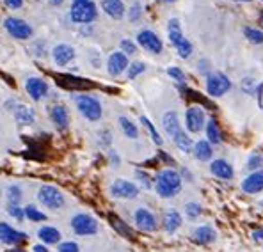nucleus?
I'll return each mask as SVG.
<instances>
[{"instance_id":"nucleus-1","label":"nucleus","mask_w":263,"mask_h":252,"mask_svg":"<svg viewBox=\"0 0 263 252\" xmlns=\"http://www.w3.org/2000/svg\"><path fill=\"white\" fill-rule=\"evenodd\" d=\"M181 174L176 172L175 169H164L157 174L153 181V187L157 190V193L164 199H171L176 193H180L181 190Z\"/></svg>"},{"instance_id":"nucleus-2","label":"nucleus","mask_w":263,"mask_h":252,"mask_svg":"<svg viewBox=\"0 0 263 252\" xmlns=\"http://www.w3.org/2000/svg\"><path fill=\"white\" fill-rule=\"evenodd\" d=\"M75 105L79 108V112L91 123H96L102 119L103 115V108L98 98L91 94H79L75 98Z\"/></svg>"},{"instance_id":"nucleus-3","label":"nucleus","mask_w":263,"mask_h":252,"mask_svg":"<svg viewBox=\"0 0 263 252\" xmlns=\"http://www.w3.org/2000/svg\"><path fill=\"white\" fill-rule=\"evenodd\" d=\"M37 201L46 210H63L66 204L64 193L53 185H41L37 190Z\"/></svg>"},{"instance_id":"nucleus-4","label":"nucleus","mask_w":263,"mask_h":252,"mask_svg":"<svg viewBox=\"0 0 263 252\" xmlns=\"http://www.w3.org/2000/svg\"><path fill=\"white\" fill-rule=\"evenodd\" d=\"M98 16V9L92 0H73L69 18L75 23H91Z\"/></svg>"},{"instance_id":"nucleus-5","label":"nucleus","mask_w":263,"mask_h":252,"mask_svg":"<svg viewBox=\"0 0 263 252\" xmlns=\"http://www.w3.org/2000/svg\"><path fill=\"white\" fill-rule=\"evenodd\" d=\"M167 30H169V41H171L173 46L178 50V55H180L181 59H189L192 53V43L183 36L180 22H178L176 18H173V20L169 22Z\"/></svg>"},{"instance_id":"nucleus-6","label":"nucleus","mask_w":263,"mask_h":252,"mask_svg":"<svg viewBox=\"0 0 263 252\" xmlns=\"http://www.w3.org/2000/svg\"><path fill=\"white\" fill-rule=\"evenodd\" d=\"M69 224H71V231L77 236H92L100 229L98 220L89 213H77V215L71 217Z\"/></svg>"},{"instance_id":"nucleus-7","label":"nucleus","mask_w":263,"mask_h":252,"mask_svg":"<svg viewBox=\"0 0 263 252\" xmlns=\"http://www.w3.org/2000/svg\"><path fill=\"white\" fill-rule=\"evenodd\" d=\"M109 192L112 197L116 199H135L139 196V187L134 183V181H128V180H114L109 187Z\"/></svg>"},{"instance_id":"nucleus-8","label":"nucleus","mask_w":263,"mask_h":252,"mask_svg":"<svg viewBox=\"0 0 263 252\" xmlns=\"http://www.w3.org/2000/svg\"><path fill=\"white\" fill-rule=\"evenodd\" d=\"M231 89V82L224 73H210L206 76V92L210 96H222Z\"/></svg>"},{"instance_id":"nucleus-9","label":"nucleus","mask_w":263,"mask_h":252,"mask_svg":"<svg viewBox=\"0 0 263 252\" xmlns=\"http://www.w3.org/2000/svg\"><path fill=\"white\" fill-rule=\"evenodd\" d=\"M29 235L23 231H18L14 229L11 224L7 222H0V242L6 243V245H20V243L27 242Z\"/></svg>"},{"instance_id":"nucleus-10","label":"nucleus","mask_w":263,"mask_h":252,"mask_svg":"<svg viewBox=\"0 0 263 252\" xmlns=\"http://www.w3.org/2000/svg\"><path fill=\"white\" fill-rule=\"evenodd\" d=\"M4 27H6L7 32L13 37H16V40H29V37L32 36V27L27 22L20 20V18H6Z\"/></svg>"},{"instance_id":"nucleus-11","label":"nucleus","mask_w":263,"mask_h":252,"mask_svg":"<svg viewBox=\"0 0 263 252\" xmlns=\"http://www.w3.org/2000/svg\"><path fill=\"white\" fill-rule=\"evenodd\" d=\"M134 220H135V226L144 232H153V231H157V227H158L157 217H155L148 208H137L134 213Z\"/></svg>"},{"instance_id":"nucleus-12","label":"nucleus","mask_w":263,"mask_h":252,"mask_svg":"<svg viewBox=\"0 0 263 252\" xmlns=\"http://www.w3.org/2000/svg\"><path fill=\"white\" fill-rule=\"evenodd\" d=\"M185 126L191 133H199L204 128V112L201 107L192 105L187 108V114H185Z\"/></svg>"},{"instance_id":"nucleus-13","label":"nucleus","mask_w":263,"mask_h":252,"mask_svg":"<svg viewBox=\"0 0 263 252\" xmlns=\"http://www.w3.org/2000/svg\"><path fill=\"white\" fill-rule=\"evenodd\" d=\"M25 89L34 102H41V100L48 94V82L40 79V76H30L25 82Z\"/></svg>"},{"instance_id":"nucleus-14","label":"nucleus","mask_w":263,"mask_h":252,"mask_svg":"<svg viewBox=\"0 0 263 252\" xmlns=\"http://www.w3.org/2000/svg\"><path fill=\"white\" fill-rule=\"evenodd\" d=\"M137 43L142 48L152 53H160L162 50H164V45H162L160 37H158L153 30H141V32L137 34Z\"/></svg>"},{"instance_id":"nucleus-15","label":"nucleus","mask_w":263,"mask_h":252,"mask_svg":"<svg viewBox=\"0 0 263 252\" xmlns=\"http://www.w3.org/2000/svg\"><path fill=\"white\" fill-rule=\"evenodd\" d=\"M128 57L123 52H114L109 55V61H107V71H109L110 76H119L121 73H125L128 69Z\"/></svg>"},{"instance_id":"nucleus-16","label":"nucleus","mask_w":263,"mask_h":252,"mask_svg":"<svg viewBox=\"0 0 263 252\" xmlns=\"http://www.w3.org/2000/svg\"><path fill=\"white\" fill-rule=\"evenodd\" d=\"M37 238H40L41 243L46 247L48 245H59V243L63 242V235H61V231L53 226H41L40 229H37Z\"/></svg>"},{"instance_id":"nucleus-17","label":"nucleus","mask_w":263,"mask_h":252,"mask_svg":"<svg viewBox=\"0 0 263 252\" xmlns=\"http://www.w3.org/2000/svg\"><path fill=\"white\" fill-rule=\"evenodd\" d=\"M52 57H53V63L57 66H66L75 59V48L69 45H64V43L63 45H57L52 50Z\"/></svg>"},{"instance_id":"nucleus-18","label":"nucleus","mask_w":263,"mask_h":252,"mask_svg":"<svg viewBox=\"0 0 263 252\" xmlns=\"http://www.w3.org/2000/svg\"><path fill=\"white\" fill-rule=\"evenodd\" d=\"M50 119L59 131H64L69 125V112L64 105H53L50 108Z\"/></svg>"},{"instance_id":"nucleus-19","label":"nucleus","mask_w":263,"mask_h":252,"mask_svg":"<svg viewBox=\"0 0 263 252\" xmlns=\"http://www.w3.org/2000/svg\"><path fill=\"white\" fill-rule=\"evenodd\" d=\"M215 238H217V232H215L212 226H208V224L196 227L194 232H192V240L196 243H199V245H210V243L215 242Z\"/></svg>"},{"instance_id":"nucleus-20","label":"nucleus","mask_w":263,"mask_h":252,"mask_svg":"<svg viewBox=\"0 0 263 252\" xmlns=\"http://www.w3.org/2000/svg\"><path fill=\"white\" fill-rule=\"evenodd\" d=\"M242 190L246 193H258L263 190V170H254L242 181Z\"/></svg>"},{"instance_id":"nucleus-21","label":"nucleus","mask_w":263,"mask_h":252,"mask_svg":"<svg viewBox=\"0 0 263 252\" xmlns=\"http://www.w3.org/2000/svg\"><path fill=\"white\" fill-rule=\"evenodd\" d=\"M13 114H14V119H16L22 126H30V125H34V121H36V115H34L32 108L22 105V103H14Z\"/></svg>"},{"instance_id":"nucleus-22","label":"nucleus","mask_w":263,"mask_h":252,"mask_svg":"<svg viewBox=\"0 0 263 252\" xmlns=\"http://www.w3.org/2000/svg\"><path fill=\"white\" fill-rule=\"evenodd\" d=\"M210 172L214 174L215 178H219V180H231L235 170L226 160H220L219 158V160H214L210 164Z\"/></svg>"},{"instance_id":"nucleus-23","label":"nucleus","mask_w":263,"mask_h":252,"mask_svg":"<svg viewBox=\"0 0 263 252\" xmlns=\"http://www.w3.org/2000/svg\"><path fill=\"white\" fill-rule=\"evenodd\" d=\"M102 9L109 14L114 20H119V18L125 16V4L121 0H102Z\"/></svg>"},{"instance_id":"nucleus-24","label":"nucleus","mask_w":263,"mask_h":252,"mask_svg":"<svg viewBox=\"0 0 263 252\" xmlns=\"http://www.w3.org/2000/svg\"><path fill=\"white\" fill-rule=\"evenodd\" d=\"M162 126H164L165 133H167L169 137H175L178 131L181 130L180 119H178L176 112H165L164 118H162Z\"/></svg>"},{"instance_id":"nucleus-25","label":"nucleus","mask_w":263,"mask_h":252,"mask_svg":"<svg viewBox=\"0 0 263 252\" xmlns=\"http://www.w3.org/2000/svg\"><path fill=\"white\" fill-rule=\"evenodd\" d=\"M192 151H194V157L199 162H208L212 158V154H214V147H212V144L208 141L196 142L194 147H192Z\"/></svg>"},{"instance_id":"nucleus-26","label":"nucleus","mask_w":263,"mask_h":252,"mask_svg":"<svg viewBox=\"0 0 263 252\" xmlns=\"http://www.w3.org/2000/svg\"><path fill=\"white\" fill-rule=\"evenodd\" d=\"M181 226V215L178 213L176 210H171L167 211L164 215V229L165 232H169V235H173V232H176L180 229Z\"/></svg>"},{"instance_id":"nucleus-27","label":"nucleus","mask_w":263,"mask_h":252,"mask_svg":"<svg viewBox=\"0 0 263 252\" xmlns=\"http://www.w3.org/2000/svg\"><path fill=\"white\" fill-rule=\"evenodd\" d=\"M173 139V142L176 144V147L180 151H183V153H191L192 151V147H194V144H192V139L189 137L187 133H185L183 130H180L178 133L175 135V137H171Z\"/></svg>"},{"instance_id":"nucleus-28","label":"nucleus","mask_w":263,"mask_h":252,"mask_svg":"<svg viewBox=\"0 0 263 252\" xmlns=\"http://www.w3.org/2000/svg\"><path fill=\"white\" fill-rule=\"evenodd\" d=\"M23 215H25V220H29V222H45L46 220V213H43L34 204H27L23 208Z\"/></svg>"},{"instance_id":"nucleus-29","label":"nucleus","mask_w":263,"mask_h":252,"mask_svg":"<svg viewBox=\"0 0 263 252\" xmlns=\"http://www.w3.org/2000/svg\"><path fill=\"white\" fill-rule=\"evenodd\" d=\"M206 137L210 144H220V141H222V135H220L219 125L215 119H210V121L206 123Z\"/></svg>"},{"instance_id":"nucleus-30","label":"nucleus","mask_w":263,"mask_h":252,"mask_svg":"<svg viewBox=\"0 0 263 252\" xmlns=\"http://www.w3.org/2000/svg\"><path fill=\"white\" fill-rule=\"evenodd\" d=\"M119 126H121L125 137H128V139H137L139 137L137 126H135V123H132L128 118H119Z\"/></svg>"},{"instance_id":"nucleus-31","label":"nucleus","mask_w":263,"mask_h":252,"mask_svg":"<svg viewBox=\"0 0 263 252\" xmlns=\"http://www.w3.org/2000/svg\"><path fill=\"white\" fill-rule=\"evenodd\" d=\"M6 196H7V204H20L23 197V190L20 185H9Z\"/></svg>"},{"instance_id":"nucleus-32","label":"nucleus","mask_w":263,"mask_h":252,"mask_svg":"<svg viewBox=\"0 0 263 252\" xmlns=\"http://www.w3.org/2000/svg\"><path fill=\"white\" fill-rule=\"evenodd\" d=\"M141 123L146 126V130L149 131V135H152V139H153L155 144H157V146H162V137H160V133H158V131H157V128L153 126V123L149 121L148 118H144V115H142V118H141Z\"/></svg>"},{"instance_id":"nucleus-33","label":"nucleus","mask_w":263,"mask_h":252,"mask_svg":"<svg viewBox=\"0 0 263 252\" xmlns=\"http://www.w3.org/2000/svg\"><path fill=\"white\" fill-rule=\"evenodd\" d=\"M110 222H112V226H114L116 229H118L119 232H123L125 236H128V238H132V236H134V232H132V229H130L128 226H126L125 222H123L121 219H119V217L110 215Z\"/></svg>"},{"instance_id":"nucleus-34","label":"nucleus","mask_w":263,"mask_h":252,"mask_svg":"<svg viewBox=\"0 0 263 252\" xmlns=\"http://www.w3.org/2000/svg\"><path fill=\"white\" fill-rule=\"evenodd\" d=\"M243 34H246L247 40H249L251 43H254V45H261L263 43V30L249 29V27H247V29L243 30Z\"/></svg>"},{"instance_id":"nucleus-35","label":"nucleus","mask_w":263,"mask_h":252,"mask_svg":"<svg viewBox=\"0 0 263 252\" xmlns=\"http://www.w3.org/2000/svg\"><path fill=\"white\" fill-rule=\"evenodd\" d=\"M7 213H9L14 220H18V222H23V220H25L23 208L20 206V204H7Z\"/></svg>"},{"instance_id":"nucleus-36","label":"nucleus","mask_w":263,"mask_h":252,"mask_svg":"<svg viewBox=\"0 0 263 252\" xmlns=\"http://www.w3.org/2000/svg\"><path fill=\"white\" fill-rule=\"evenodd\" d=\"M57 252H80V245L71 240H66L57 245Z\"/></svg>"},{"instance_id":"nucleus-37","label":"nucleus","mask_w":263,"mask_h":252,"mask_svg":"<svg viewBox=\"0 0 263 252\" xmlns=\"http://www.w3.org/2000/svg\"><path fill=\"white\" fill-rule=\"evenodd\" d=\"M146 71V66L142 64V63H132L128 64V79L130 80H134V79H137L141 73H144Z\"/></svg>"},{"instance_id":"nucleus-38","label":"nucleus","mask_w":263,"mask_h":252,"mask_svg":"<svg viewBox=\"0 0 263 252\" xmlns=\"http://www.w3.org/2000/svg\"><path fill=\"white\" fill-rule=\"evenodd\" d=\"M185 213H187V217H189V219L196 220L197 217H199L201 213H203V208H201L197 203H189L187 206H185Z\"/></svg>"},{"instance_id":"nucleus-39","label":"nucleus","mask_w":263,"mask_h":252,"mask_svg":"<svg viewBox=\"0 0 263 252\" xmlns=\"http://www.w3.org/2000/svg\"><path fill=\"white\" fill-rule=\"evenodd\" d=\"M135 176H137V180L141 181V185H142L144 188H152V187H153L152 178H149V174L146 172V170L137 169V170H135Z\"/></svg>"},{"instance_id":"nucleus-40","label":"nucleus","mask_w":263,"mask_h":252,"mask_svg":"<svg viewBox=\"0 0 263 252\" xmlns=\"http://www.w3.org/2000/svg\"><path fill=\"white\" fill-rule=\"evenodd\" d=\"M247 167H249L251 170H256V169L263 167V158H261L258 153L251 154V157H249V160H247Z\"/></svg>"},{"instance_id":"nucleus-41","label":"nucleus","mask_w":263,"mask_h":252,"mask_svg":"<svg viewBox=\"0 0 263 252\" xmlns=\"http://www.w3.org/2000/svg\"><path fill=\"white\" fill-rule=\"evenodd\" d=\"M167 75L171 76L173 80H176L178 84H185V80H187V79H185V73L181 71L180 68H169L167 69Z\"/></svg>"},{"instance_id":"nucleus-42","label":"nucleus","mask_w":263,"mask_h":252,"mask_svg":"<svg viewBox=\"0 0 263 252\" xmlns=\"http://www.w3.org/2000/svg\"><path fill=\"white\" fill-rule=\"evenodd\" d=\"M121 52L125 53L126 57L134 55V53L137 52V46H135V43H132L130 40H123L121 41Z\"/></svg>"},{"instance_id":"nucleus-43","label":"nucleus","mask_w":263,"mask_h":252,"mask_svg":"<svg viewBox=\"0 0 263 252\" xmlns=\"http://www.w3.org/2000/svg\"><path fill=\"white\" fill-rule=\"evenodd\" d=\"M128 18H130V22H137L139 18H141V6H139V4H134V6L130 7Z\"/></svg>"},{"instance_id":"nucleus-44","label":"nucleus","mask_w":263,"mask_h":252,"mask_svg":"<svg viewBox=\"0 0 263 252\" xmlns=\"http://www.w3.org/2000/svg\"><path fill=\"white\" fill-rule=\"evenodd\" d=\"M4 4H6L9 9H20L23 6V0H4Z\"/></svg>"},{"instance_id":"nucleus-45","label":"nucleus","mask_w":263,"mask_h":252,"mask_svg":"<svg viewBox=\"0 0 263 252\" xmlns=\"http://www.w3.org/2000/svg\"><path fill=\"white\" fill-rule=\"evenodd\" d=\"M109 158H110V162H114V165H119V157H118V153H116L114 149L109 151Z\"/></svg>"},{"instance_id":"nucleus-46","label":"nucleus","mask_w":263,"mask_h":252,"mask_svg":"<svg viewBox=\"0 0 263 252\" xmlns=\"http://www.w3.org/2000/svg\"><path fill=\"white\" fill-rule=\"evenodd\" d=\"M32 252H50V250H48V247L43 245V243H37V245L32 247Z\"/></svg>"},{"instance_id":"nucleus-47","label":"nucleus","mask_w":263,"mask_h":252,"mask_svg":"<svg viewBox=\"0 0 263 252\" xmlns=\"http://www.w3.org/2000/svg\"><path fill=\"white\" fill-rule=\"evenodd\" d=\"M208 69H210V66H208L206 61H199V71L201 73H206Z\"/></svg>"},{"instance_id":"nucleus-48","label":"nucleus","mask_w":263,"mask_h":252,"mask_svg":"<svg viewBox=\"0 0 263 252\" xmlns=\"http://www.w3.org/2000/svg\"><path fill=\"white\" fill-rule=\"evenodd\" d=\"M100 135H102V137H103V139H102V141H103V144H109V142H110V133H109V131H107V130H103Z\"/></svg>"},{"instance_id":"nucleus-49","label":"nucleus","mask_w":263,"mask_h":252,"mask_svg":"<svg viewBox=\"0 0 263 252\" xmlns=\"http://www.w3.org/2000/svg\"><path fill=\"white\" fill-rule=\"evenodd\" d=\"M253 236H254V240H256V242H263V229H256L253 232Z\"/></svg>"},{"instance_id":"nucleus-50","label":"nucleus","mask_w":263,"mask_h":252,"mask_svg":"<svg viewBox=\"0 0 263 252\" xmlns=\"http://www.w3.org/2000/svg\"><path fill=\"white\" fill-rule=\"evenodd\" d=\"M50 4H52V6H61V4L64 2V0H48Z\"/></svg>"},{"instance_id":"nucleus-51","label":"nucleus","mask_w":263,"mask_h":252,"mask_svg":"<svg viewBox=\"0 0 263 252\" xmlns=\"http://www.w3.org/2000/svg\"><path fill=\"white\" fill-rule=\"evenodd\" d=\"M11 252H22V249H18V247H14V249H11Z\"/></svg>"},{"instance_id":"nucleus-52","label":"nucleus","mask_w":263,"mask_h":252,"mask_svg":"<svg viewBox=\"0 0 263 252\" xmlns=\"http://www.w3.org/2000/svg\"><path fill=\"white\" fill-rule=\"evenodd\" d=\"M160 2H165V4H171V2H175V0H160Z\"/></svg>"},{"instance_id":"nucleus-53","label":"nucleus","mask_w":263,"mask_h":252,"mask_svg":"<svg viewBox=\"0 0 263 252\" xmlns=\"http://www.w3.org/2000/svg\"><path fill=\"white\" fill-rule=\"evenodd\" d=\"M237 2H247V0H237Z\"/></svg>"},{"instance_id":"nucleus-54","label":"nucleus","mask_w":263,"mask_h":252,"mask_svg":"<svg viewBox=\"0 0 263 252\" xmlns=\"http://www.w3.org/2000/svg\"><path fill=\"white\" fill-rule=\"evenodd\" d=\"M0 197H2V188H0Z\"/></svg>"},{"instance_id":"nucleus-55","label":"nucleus","mask_w":263,"mask_h":252,"mask_svg":"<svg viewBox=\"0 0 263 252\" xmlns=\"http://www.w3.org/2000/svg\"><path fill=\"white\" fill-rule=\"evenodd\" d=\"M261 22H263V14H261Z\"/></svg>"},{"instance_id":"nucleus-56","label":"nucleus","mask_w":263,"mask_h":252,"mask_svg":"<svg viewBox=\"0 0 263 252\" xmlns=\"http://www.w3.org/2000/svg\"><path fill=\"white\" fill-rule=\"evenodd\" d=\"M261 2H263V0H261Z\"/></svg>"}]
</instances>
